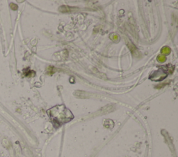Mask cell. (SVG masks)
Instances as JSON below:
<instances>
[{"label":"cell","instance_id":"cell-1","mask_svg":"<svg viewBox=\"0 0 178 157\" xmlns=\"http://www.w3.org/2000/svg\"><path fill=\"white\" fill-rule=\"evenodd\" d=\"M47 114L55 125L60 126L73 119L74 116L65 105H57L47 111Z\"/></svg>","mask_w":178,"mask_h":157},{"label":"cell","instance_id":"cell-2","mask_svg":"<svg viewBox=\"0 0 178 157\" xmlns=\"http://www.w3.org/2000/svg\"><path fill=\"white\" fill-rule=\"evenodd\" d=\"M167 72L163 69H159L154 71L150 76V78L153 81H161L167 77Z\"/></svg>","mask_w":178,"mask_h":157},{"label":"cell","instance_id":"cell-3","mask_svg":"<svg viewBox=\"0 0 178 157\" xmlns=\"http://www.w3.org/2000/svg\"><path fill=\"white\" fill-rule=\"evenodd\" d=\"M129 49L131 50L132 53L134 56H137V55H138V51L134 45H133V44H129Z\"/></svg>","mask_w":178,"mask_h":157},{"label":"cell","instance_id":"cell-4","mask_svg":"<svg viewBox=\"0 0 178 157\" xmlns=\"http://www.w3.org/2000/svg\"><path fill=\"white\" fill-rule=\"evenodd\" d=\"M170 49L168 47H164L161 49V55H168V54L170 53Z\"/></svg>","mask_w":178,"mask_h":157},{"label":"cell","instance_id":"cell-5","mask_svg":"<svg viewBox=\"0 0 178 157\" xmlns=\"http://www.w3.org/2000/svg\"><path fill=\"white\" fill-rule=\"evenodd\" d=\"M110 38H111L113 41L115 42H118L120 40V37L116 33H111L110 35Z\"/></svg>","mask_w":178,"mask_h":157},{"label":"cell","instance_id":"cell-6","mask_svg":"<svg viewBox=\"0 0 178 157\" xmlns=\"http://www.w3.org/2000/svg\"><path fill=\"white\" fill-rule=\"evenodd\" d=\"M105 126L107 128H112L114 127V122L111 120H106L105 122Z\"/></svg>","mask_w":178,"mask_h":157},{"label":"cell","instance_id":"cell-7","mask_svg":"<svg viewBox=\"0 0 178 157\" xmlns=\"http://www.w3.org/2000/svg\"><path fill=\"white\" fill-rule=\"evenodd\" d=\"M157 60L159 61V62H164L166 60V57L164 55H159L158 57H157Z\"/></svg>","mask_w":178,"mask_h":157},{"label":"cell","instance_id":"cell-8","mask_svg":"<svg viewBox=\"0 0 178 157\" xmlns=\"http://www.w3.org/2000/svg\"><path fill=\"white\" fill-rule=\"evenodd\" d=\"M10 7L11 8V9H13V10H17L18 9V6L15 4H13V3H11V4H10Z\"/></svg>","mask_w":178,"mask_h":157}]
</instances>
